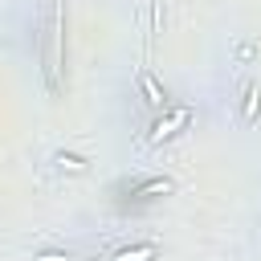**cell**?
I'll use <instances>...</instances> for the list:
<instances>
[{"label":"cell","instance_id":"277c9868","mask_svg":"<svg viewBox=\"0 0 261 261\" xmlns=\"http://www.w3.org/2000/svg\"><path fill=\"white\" fill-rule=\"evenodd\" d=\"M171 192H175V179H167V175H147V179L130 184V196H135V200H151V196H171Z\"/></svg>","mask_w":261,"mask_h":261},{"label":"cell","instance_id":"7a4b0ae2","mask_svg":"<svg viewBox=\"0 0 261 261\" xmlns=\"http://www.w3.org/2000/svg\"><path fill=\"white\" fill-rule=\"evenodd\" d=\"M188 126H192V106H167V110H159V118H155L147 143H151V147H163V143L179 139Z\"/></svg>","mask_w":261,"mask_h":261},{"label":"cell","instance_id":"9c48e42d","mask_svg":"<svg viewBox=\"0 0 261 261\" xmlns=\"http://www.w3.org/2000/svg\"><path fill=\"white\" fill-rule=\"evenodd\" d=\"M33 261H73V253H69V249H65V253H61V249H45V253H37Z\"/></svg>","mask_w":261,"mask_h":261},{"label":"cell","instance_id":"ba28073f","mask_svg":"<svg viewBox=\"0 0 261 261\" xmlns=\"http://www.w3.org/2000/svg\"><path fill=\"white\" fill-rule=\"evenodd\" d=\"M257 53H261V45H257V41H241V45H237V53H232V57H237V61H241V65H249V61H253V57H257Z\"/></svg>","mask_w":261,"mask_h":261},{"label":"cell","instance_id":"52a82bcc","mask_svg":"<svg viewBox=\"0 0 261 261\" xmlns=\"http://www.w3.org/2000/svg\"><path fill=\"white\" fill-rule=\"evenodd\" d=\"M159 253H155V245H126V249H118L110 261H155Z\"/></svg>","mask_w":261,"mask_h":261},{"label":"cell","instance_id":"6da1fadb","mask_svg":"<svg viewBox=\"0 0 261 261\" xmlns=\"http://www.w3.org/2000/svg\"><path fill=\"white\" fill-rule=\"evenodd\" d=\"M41 69H45V90H49V98H57V94H61V69H65V8H61V0H49V12H45Z\"/></svg>","mask_w":261,"mask_h":261},{"label":"cell","instance_id":"3957f363","mask_svg":"<svg viewBox=\"0 0 261 261\" xmlns=\"http://www.w3.org/2000/svg\"><path fill=\"white\" fill-rule=\"evenodd\" d=\"M139 94H143V102H147L151 110H167V106H171V98H167L163 82H159L151 69H139Z\"/></svg>","mask_w":261,"mask_h":261},{"label":"cell","instance_id":"5b68a950","mask_svg":"<svg viewBox=\"0 0 261 261\" xmlns=\"http://www.w3.org/2000/svg\"><path fill=\"white\" fill-rule=\"evenodd\" d=\"M261 118V86H245V98H241V122L253 126Z\"/></svg>","mask_w":261,"mask_h":261},{"label":"cell","instance_id":"8992f818","mask_svg":"<svg viewBox=\"0 0 261 261\" xmlns=\"http://www.w3.org/2000/svg\"><path fill=\"white\" fill-rule=\"evenodd\" d=\"M53 163H57L61 171H69V175H82V171L90 167V159H86V155H77V151H57V155H53Z\"/></svg>","mask_w":261,"mask_h":261}]
</instances>
